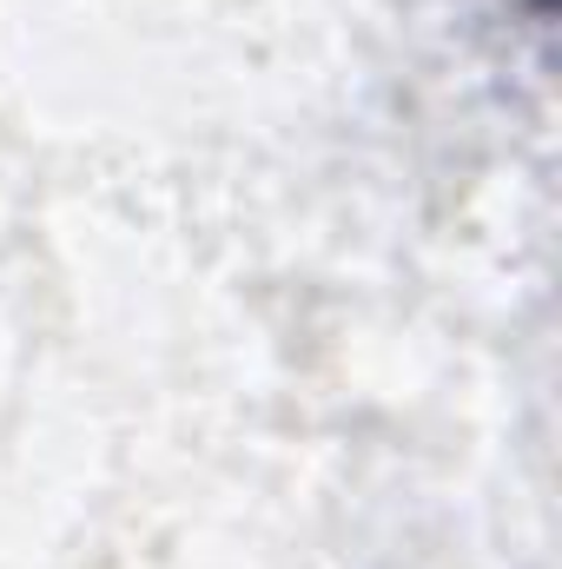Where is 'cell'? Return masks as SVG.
<instances>
[{"label":"cell","mask_w":562,"mask_h":569,"mask_svg":"<svg viewBox=\"0 0 562 569\" xmlns=\"http://www.w3.org/2000/svg\"><path fill=\"white\" fill-rule=\"evenodd\" d=\"M543 7H550V0H543Z\"/></svg>","instance_id":"obj_1"}]
</instances>
